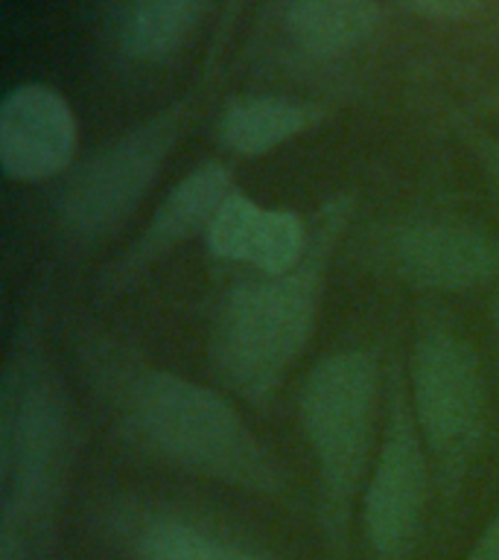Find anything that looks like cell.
I'll return each instance as SVG.
<instances>
[{
    "label": "cell",
    "mask_w": 499,
    "mask_h": 560,
    "mask_svg": "<svg viewBox=\"0 0 499 560\" xmlns=\"http://www.w3.org/2000/svg\"><path fill=\"white\" fill-rule=\"evenodd\" d=\"M310 219L289 208H266L234 190L222 201L205 234L213 260L248 266L257 275H283L304 260L310 248Z\"/></svg>",
    "instance_id": "7c38bea8"
},
{
    "label": "cell",
    "mask_w": 499,
    "mask_h": 560,
    "mask_svg": "<svg viewBox=\"0 0 499 560\" xmlns=\"http://www.w3.org/2000/svg\"><path fill=\"white\" fill-rule=\"evenodd\" d=\"M385 409V353L345 345L324 353L298 394V423L313 455V520L324 560L357 555L365 490Z\"/></svg>",
    "instance_id": "277c9868"
},
{
    "label": "cell",
    "mask_w": 499,
    "mask_h": 560,
    "mask_svg": "<svg viewBox=\"0 0 499 560\" xmlns=\"http://www.w3.org/2000/svg\"><path fill=\"white\" fill-rule=\"evenodd\" d=\"M436 505V481L406 388L401 348L385 350V409L374 462L359 499L362 560H415Z\"/></svg>",
    "instance_id": "52a82bcc"
},
{
    "label": "cell",
    "mask_w": 499,
    "mask_h": 560,
    "mask_svg": "<svg viewBox=\"0 0 499 560\" xmlns=\"http://www.w3.org/2000/svg\"><path fill=\"white\" fill-rule=\"evenodd\" d=\"M236 190V175L225 161H201L161 196L140 234L112 262H105L96 292L123 298L193 240H205L222 201Z\"/></svg>",
    "instance_id": "9c48e42d"
},
{
    "label": "cell",
    "mask_w": 499,
    "mask_h": 560,
    "mask_svg": "<svg viewBox=\"0 0 499 560\" xmlns=\"http://www.w3.org/2000/svg\"><path fill=\"white\" fill-rule=\"evenodd\" d=\"M464 560H499V511L494 514V520L481 528V534L476 537L471 551L464 555Z\"/></svg>",
    "instance_id": "ac0fdd59"
},
{
    "label": "cell",
    "mask_w": 499,
    "mask_h": 560,
    "mask_svg": "<svg viewBox=\"0 0 499 560\" xmlns=\"http://www.w3.org/2000/svg\"><path fill=\"white\" fill-rule=\"evenodd\" d=\"M79 152V122L61 91L44 82L12 88L0 103V173L12 184L65 178Z\"/></svg>",
    "instance_id": "8fae6325"
},
{
    "label": "cell",
    "mask_w": 499,
    "mask_h": 560,
    "mask_svg": "<svg viewBox=\"0 0 499 560\" xmlns=\"http://www.w3.org/2000/svg\"><path fill=\"white\" fill-rule=\"evenodd\" d=\"M208 0H123L114 18V47L123 59L161 65L193 42Z\"/></svg>",
    "instance_id": "9a60e30c"
},
{
    "label": "cell",
    "mask_w": 499,
    "mask_h": 560,
    "mask_svg": "<svg viewBox=\"0 0 499 560\" xmlns=\"http://www.w3.org/2000/svg\"><path fill=\"white\" fill-rule=\"evenodd\" d=\"M100 528L126 560H278L252 537L158 499H114Z\"/></svg>",
    "instance_id": "30bf717a"
},
{
    "label": "cell",
    "mask_w": 499,
    "mask_h": 560,
    "mask_svg": "<svg viewBox=\"0 0 499 560\" xmlns=\"http://www.w3.org/2000/svg\"><path fill=\"white\" fill-rule=\"evenodd\" d=\"M488 315H490V330H494V348H497V368H499V289H494Z\"/></svg>",
    "instance_id": "d6986e66"
},
{
    "label": "cell",
    "mask_w": 499,
    "mask_h": 560,
    "mask_svg": "<svg viewBox=\"0 0 499 560\" xmlns=\"http://www.w3.org/2000/svg\"><path fill=\"white\" fill-rule=\"evenodd\" d=\"M455 138L462 149L471 155L476 173L490 190V196L499 201V135H490L471 120H455Z\"/></svg>",
    "instance_id": "2e32d148"
},
{
    "label": "cell",
    "mask_w": 499,
    "mask_h": 560,
    "mask_svg": "<svg viewBox=\"0 0 499 560\" xmlns=\"http://www.w3.org/2000/svg\"><path fill=\"white\" fill-rule=\"evenodd\" d=\"M193 114L196 103L187 94L73 164L50 199V231L61 252H94L129 225L190 131Z\"/></svg>",
    "instance_id": "8992f818"
},
{
    "label": "cell",
    "mask_w": 499,
    "mask_h": 560,
    "mask_svg": "<svg viewBox=\"0 0 499 560\" xmlns=\"http://www.w3.org/2000/svg\"><path fill=\"white\" fill-rule=\"evenodd\" d=\"M423 301L415 313L406 362V388L420 441L436 481L438 516H453L485 453L490 427V392L479 350L453 315Z\"/></svg>",
    "instance_id": "5b68a950"
},
{
    "label": "cell",
    "mask_w": 499,
    "mask_h": 560,
    "mask_svg": "<svg viewBox=\"0 0 499 560\" xmlns=\"http://www.w3.org/2000/svg\"><path fill=\"white\" fill-rule=\"evenodd\" d=\"M406 12L427 21H441V24H459L479 15L485 0H397Z\"/></svg>",
    "instance_id": "e0dca14e"
},
{
    "label": "cell",
    "mask_w": 499,
    "mask_h": 560,
    "mask_svg": "<svg viewBox=\"0 0 499 560\" xmlns=\"http://www.w3.org/2000/svg\"><path fill=\"white\" fill-rule=\"evenodd\" d=\"M353 210L357 192H333L310 217L313 236L295 269L252 271L219 295L208 327V362L219 383L254 409H269L310 348Z\"/></svg>",
    "instance_id": "3957f363"
},
{
    "label": "cell",
    "mask_w": 499,
    "mask_h": 560,
    "mask_svg": "<svg viewBox=\"0 0 499 560\" xmlns=\"http://www.w3.org/2000/svg\"><path fill=\"white\" fill-rule=\"evenodd\" d=\"M330 108L315 100L257 94L231 100L217 120V143L231 158H263L318 129Z\"/></svg>",
    "instance_id": "5bb4252c"
},
{
    "label": "cell",
    "mask_w": 499,
    "mask_h": 560,
    "mask_svg": "<svg viewBox=\"0 0 499 560\" xmlns=\"http://www.w3.org/2000/svg\"><path fill=\"white\" fill-rule=\"evenodd\" d=\"M79 423L50 348V292L38 289L9 336L0 374V560H56Z\"/></svg>",
    "instance_id": "7a4b0ae2"
},
{
    "label": "cell",
    "mask_w": 499,
    "mask_h": 560,
    "mask_svg": "<svg viewBox=\"0 0 499 560\" xmlns=\"http://www.w3.org/2000/svg\"><path fill=\"white\" fill-rule=\"evenodd\" d=\"M385 9L376 0H283L280 33L304 59L339 61L380 38Z\"/></svg>",
    "instance_id": "4fadbf2b"
},
{
    "label": "cell",
    "mask_w": 499,
    "mask_h": 560,
    "mask_svg": "<svg viewBox=\"0 0 499 560\" xmlns=\"http://www.w3.org/2000/svg\"><path fill=\"white\" fill-rule=\"evenodd\" d=\"M73 353L103 418L131 450L269 505L306 508L287 464L225 394L149 362L94 322L79 324Z\"/></svg>",
    "instance_id": "6da1fadb"
},
{
    "label": "cell",
    "mask_w": 499,
    "mask_h": 560,
    "mask_svg": "<svg viewBox=\"0 0 499 560\" xmlns=\"http://www.w3.org/2000/svg\"><path fill=\"white\" fill-rule=\"evenodd\" d=\"M368 257L420 295L499 289V234L459 210L420 208L385 222Z\"/></svg>",
    "instance_id": "ba28073f"
}]
</instances>
